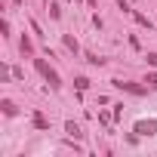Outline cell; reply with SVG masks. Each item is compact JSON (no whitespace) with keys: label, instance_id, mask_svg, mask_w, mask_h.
<instances>
[{"label":"cell","instance_id":"obj_1","mask_svg":"<svg viewBox=\"0 0 157 157\" xmlns=\"http://www.w3.org/2000/svg\"><path fill=\"white\" fill-rule=\"evenodd\" d=\"M34 68H37V71H40V74L46 77V83H49L52 90H59V86H62V80H59V74H56V71H52V68H49V65H46L43 59H34Z\"/></svg>","mask_w":157,"mask_h":157},{"label":"cell","instance_id":"obj_2","mask_svg":"<svg viewBox=\"0 0 157 157\" xmlns=\"http://www.w3.org/2000/svg\"><path fill=\"white\" fill-rule=\"evenodd\" d=\"M136 132H139V136H157V117L139 120V123H136Z\"/></svg>","mask_w":157,"mask_h":157},{"label":"cell","instance_id":"obj_3","mask_svg":"<svg viewBox=\"0 0 157 157\" xmlns=\"http://www.w3.org/2000/svg\"><path fill=\"white\" fill-rule=\"evenodd\" d=\"M114 86H120V90H126V93H132V96H142V93H145V86H136V83H120V80H114Z\"/></svg>","mask_w":157,"mask_h":157},{"label":"cell","instance_id":"obj_4","mask_svg":"<svg viewBox=\"0 0 157 157\" xmlns=\"http://www.w3.org/2000/svg\"><path fill=\"white\" fill-rule=\"evenodd\" d=\"M65 129H68V132H71L74 139H80V136H83V132H80V126H77L74 120H68V123H65Z\"/></svg>","mask_w":157,"mask_h":157},{"label":"cell","instance_id":"obj_5","mask_svg":"<svg viewBox=\"0 0 157 157\" xmlns=\"http://www.w3.org/2000/svg\"><path fill=\"white\" fill-rule=\"evenodd\" d=\"M3 114H10V117H13V114H16V105H13V102H10V99H3Z\"/></svg>","mask_w":157,"mask_h":157},{"label":"cell","instance_id":"obj_6","mask_svg":"<svg viewBox=\"0 0 157 157\" xmlns=\"http://www.w3.org/2000/svg\"><path fill=\"white\" fill-rule=\"evenodd\" d=\"M65 46H68V49H74V52H77V40H74V37H71V34H65Z\"/></svg>","mask_w":157,"mask_h":157},{"label":"cell","instance_id":"obj_7","mask_svg":"<svg viewBox=\"0 0 157 157\" xmlns=\"http://www.w3.org/2000/svg\"><path fill=\"white\" fill-rule=\"evenodd\" d=\"M145 83H148L151 90H157V71H154V74H148V80H145Z\"/></svg>","mask_w":157,"mask_h":157},{"label":"cell","instance_id":"obj_8","mask_svg":"<svg viewBox=\"0 0 157 157\" xmlns=\"http://www.w3.org/2000/svg\"><path fill=\"white\" fill-rule=\"evenodd\" d=\"M49 16H52V19H59V16H62V10H59V3H49Z\"/></svg>","mask_w":157,"mask_h":157},{"label":"cell","instance_id":"obj_9","mask_svg":"<svg viewBox=\"0 0 157 157\" xmlns=\"http://www.w3.org/2000/svg\"><path fill=\"white\" fill-rule=\"evenodd\" d=\"M34 126H37V129H46V120H43L40 114H34Z\"/></svg>","mask_w":157,"mask_h":157},{"label":"cell","instance_id":"obj_10","mask_svg":"<svg viewBox=\"0 0 157 157\" xmlns=\"http://www.w3.org/2000/svg\"><path fill=\"white\" fill-rule=\"evenodd\" d=\"M86 86H90V80H86V77H77V90H80V93H83Z\"/></svg>","mask_w":157,"mask_h":157},{"label":"cell","instance_id":"obj_11","mask_svg":"<svg viewBox=\"0 0 157 157\" xmlns=\"http://www.w3.org/2000/svg\"><path fill=\"white\" fill-rule=\"evenodd\" d=\"M31 49H34V46H31V40H28V37H22V52H31Z\"/></svg>","mask_w":157,"mask_h":157},{"label":"cell","instance_id":"obj_12","mask_svg":"<svg viewBox=\"0 0 157 157\" xmlns=\"http://www.w3.org/2000/svg\"><path fill=\"white\" fill-rule=\"evenodd\" d=\"M148 65H151V68H157V52H148Z\"/></svg>","mask_w":157,"mask_h":157},{"label":"cell","instance_id":"obj_13","mask_svg":"<svg viewBox=\"0 0 157 157\" xmlns=\"http://www.w3.org/2000/svg\"><path fill=\"white\" fill-rule=\"evenodd\" d=\"M16 3H22V0H16Z\"/></svg>","mask_w":157,"mask_h":157}]
</instances>
